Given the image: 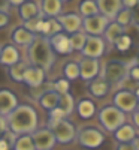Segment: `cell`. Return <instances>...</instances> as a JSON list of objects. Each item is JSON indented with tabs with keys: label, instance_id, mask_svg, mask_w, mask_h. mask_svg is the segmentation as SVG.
Masks as SVG:
<instances>
[{
	"label": "cell",
	"instance_id": "6da1fadb",
	"mask_svg": "<svg viewBox=\"0 0 139 150\" xmlns=\"http://www.w3.org/2000/svg\"><path fill=\"white\" fill-rule=\"evenodd\" d=\"M5 119L8 131L14 135H30L39 128L37 111L30 104H18L17 108L9 112Z\"/></svg>",
	"mask_w": 139,
	"mask_h": 150
},
{
	"label": "cell",
	"instance_id": "7a4b0ae2",
	"mask_svg": "<svg viewBox=\"0 0 139 150\" xmlns=\"http://www.w3.org/2000/svg\"><path fill=\"white\" fill-rule=\"evenodd\" d=\"M27 62L32 66H37L44 71L51 69L55 62V54L53 51L49 39L42 35H36L33 42L27 47Z\"/></svg>",
	"mask_w": 139,
	"mask_h": 150
},
{
	"label": "cell",
	"instance_id": "3957f363",
	"mask_svg": "<svg viewBox=\"0 0 139 150\" xmlns=\"http://www.w3.org/2000/svg\"><path fill=\"white\" fill-rule=\"evenodd\" d=\"M97 117H99V123L106 132L112 134L115 129H118L121 125L126 123V114L121 112L118 108H115L114 105H103L97 111Z\"/></svg>",
	"mask_w": 139,
	"mask_h": 150
},
{
	"label": "cell",
	"instance_id": "277c9868",
	"mask_svg": "<svg viewBox=\"0 0 139 150\" xmlns=\"http://www.w3.org/2000/svg\"><path fill=\"white\" fill-rule=\"evenodd\" d=\"M75 140L81 147L87 150H94L103 146V143L106 141V135L103 131H100L96 126H82L77 129V138Z\"/></svg>",
	"mask_w": 139,
	"mask_h": 150
},
{
	"label": "cell",
	"instance_id": "5b68a950",
	"mask_svg": "<svg viewBox=\"0 0 139 150\" xmlns=\"http://www.w3.org/2000/svg\"><path fill=\"white\" fill-rule=\"evenodd\" d=\"M130 63L121 60H108L100 69V77H102L109 86L117 84L123 80L127 78V71H129Z\"/></svg>",
	"mask_w": 139,
	"mask_h": 150
},
{
	"label": "cell",
	"instance_id": "8992f818",
	"mask_svg": "<svg viewBox=\"0 0 139 150\" xmlns=\"http://www.w3.org/2000/svg\"><path fill=\"white\" fill-rule=\"evenodd\" d=\"M112 105L124 114H132L133 111L138 110L136 96L130 89H118L112 95Z\"/></svg>",
	"mask_w": 139,
	"mask_h": 150
},
{
	"label": "cell",
	"instance_id": "52a82bcc",
	"mask_svg": "<svg viewBox=\"0 0 139 150\" xmlns=\"http://www.w3.org/2000/svg\"><path fill=\"white\" fill-rule=\"evenodd\" d=\"M49 129L53 131L55 143L58 144H70L77 138V128H75L73 122H70L69 119H63L57 122Z\"/></svg>",
	"mask_w": 139,
	"mask_h": 150
},
{
	"label": "cell",
	"instance_id": "ba28073f",
	"mask_svg": "<svg viewBox=\"0 0 139 150\" xmlns=\"http://www.w3.org/2000/svg\"><path fill=\"white\" fill-rule=\"evenodd\" d=\"M106 47L108 45L102 36H87L85 44L79 53L82 57L100 60L106 53Z\"/></svg>",
	"mask_w": 139,
	"mask_h": 150
},
{
	"label": "cell",
	"instance_id": "9c48e42d",
	"mask_svg": "<svg viewBox=\"0 0 139 150\" xmlns=\"http://www.w3.org/2000/svg\"><path fill=\"white\" fill-rule=\"evenodd\" d=\"M30 135H32V140L34 144V150H53L57 144L53 131L46 126L37 128Z\"/></svg>",
	"mask_w": 139,
	"mask_h": 150
},
{
	"label": "cell",
	"instance_id": "30bf717a",
	"mask_svg": "<svg viewBox=\"0 0 139 150\" xmlns=\"http://www.w3.org/2000/svg\"><path fill=\"white\" fill-rule=\"evenodd\" d=\"M109 20L103 15H93V17H88V18H82V32L87 36H102L106 26H108Z\"/></svg>",
	"mask_w": 139,
	"mask_h": 150
},
{
	"label": "cell",
	"instance_id": "8fae6325",
	"mask_svg": "<svg viewBox=\"0 0 139 150\" xmlns=\"http://www.w3.org/2000/svg\"><path fill=\"white\" fill-rule=\"evenodd\" d=\"M63 33L73 35L77 32H81L82 29V18L78 15V12H61L57 17Z\"/></svg>",
	"mask_w": 139,
	"mask_h": 150
},
{
	"label": "cell",
	"instance_id": "7c38bea8",
	"mask_svg": "<svg viewBox=\"0 0 139 150\" xmlns=\"http://www.w3.org/2000/svg\"><path fill=\"white\" fill-rule=\"evenodd\" d=\"M78 66H79V78L85 83L97 78L100 75V60L81 57V60L78 62Z\"/></svg>",
	"mask_w": 139,
	"mask_h": 150
},
{
	"label": "cell",
	"instance_id": "4fadbf2b",
	"mask_svg": "<svg viewBox=\"0 0 139 150\" xmlns=\"http://www.w3.org/2000/svg\"><path fill=\"white\" fill-rule=\"evenodd\" d=\"M46 80V71L37 68V66H32L29 65L24 71V77H22V83L32 87V89H39V87L45 83Z\"/></svg>",
	"mask_w": 139,
	"mask_h": 150
},
{
	"label": "cell",
	"instance_id": "5bb4252c",
	"mask_svg": "<svg viewBox=\"0 0 139 150\" xmlns=\"http://www.w3.org/2000/svg\"><path fill=\"white\" fill-rule=\"evenodd\" d=\"M18 105L17 95L8 87H0V116L6 117Z\"/></svg>",
	"mask_w": 139,
	"mask_h": 150
},
{
	"label": "cell",
	"instance_id": "9a60e30c",
	"mask_svg": "<svg viewBox=\"0 0 139 150\" xmlns=\"http://www.w3.org/2000/svg\"><path fill=\"white\" fill-rule=\"evenodd\" d=\"M49 39V45H51L54 54H60V56H69L73 53V50L69 44V35L66 33H57L51 38H48Z\"/></svg>",
	"mask_w": 139,
	"mask_h": 150
},
{
	"label": "cell",
	"instance_id": "2e32d148",
	"mask_svg": "<svg viewBox=\"0 0 139 150\" xmlns=\"http://www.w3.org/2000/svg\"><path fill=\"white\" fill-rule=\"evenodd\" d=\"M21 60V53L18 47H15L14 44H5L0 45V65L2 66H12L18 63Z\"/></svg>",
	"mask_w": 139,
	"mask_h": 150
},
{
	"label": "cell",
	"instance_id": "e0dca14e",
	"mask_svg": "<svg viewBox=\"0 0 139 150\" xmlns=\"http://www.w3.org/2000/svg\"><path fill=\"white\" fill-rule=\"evenodd\" d=\"M73 111H77L79 119L88 120V119H93L97 114V105L91 98H81V99H78V102L75 104Z\"/></svg>",
	"mask_w": 139,
	"mask_h": 150
},
{
	"label": "cell",
	"instance_id": "ac0fdd59",
	"mask_svg": "<svg viewBox=\"0 0 139 150\" xmlns=\"http://www.w3.org/2000/svg\"><path fill=\"white\" fill-rule=\"evenodd\" d=\"M33 33H30L24 26H17L11 30V44H14L15 47H29L33 39H34Z\"/></svg>",
	"mask_w": 139,
	"mask_h": 150
},
{
	"label": "cell",
	"instance_id": "d6986e66",
	"mask_svg": "<svg viewBox=\"0 0 139 150\" xmlns=\"http://www.w3.org/2000/svg\"><path fill=\"white\" fill-rule=\"evenodd\" d=\"M96 5H97V9H99V14L106 17L109 21H112L115 18L118 11L123 8L121 0H96Z\"/></svg>",
	"mask_w": 139,
	"mask_h": 150
},
{
	"label": "cell",
	"instance_id": "ffe728a7",
	"mask_svg": "<svg viewBox=\"0 0 139 150\" xmlns=\"http://www.w3.org/2000/svg\"><path fill=\"white\" fill-rule=\"evenodd\" d=\"M109 89H111V86L100 77V75L97 78L87 83V92L90 93L91 98H94V99H103L109 93Z\"/></svg>",
	"mask_w": 139,
	"mask_h": 150
},
{
	"label": "cell",
	"instance_id": "44dd1931",
	"mask_svg": "<svg viewBox=\"0 0 139 150\" xmlns=\"http://www.w3.org/2000/svg\"><path fill=\"white\" fill-rule=\"evenodd\" d=\"M37 5L44 18H57L63 12V3L60 0H39Z\"/></svg>",
	"mask_w": 139,
	"mask_h": 150
},
{
	"label": "cell",
	"instance_id": "7402d4cb",
	"mask_svg": "<svg viewBox=\"0 0 139 150\" xmlns=\"http://www.w3.org/2000/svg\"><path fill=\"white\" fill-rule=\"evenodd\" d=\"M138 135V131L133 125L130 123H124L118 129L112 132V137L118 144H126V143H132L135 140V137Z\"/></svg>",
	"mask_w": 139,
	"mask_h": 150
},
{
	"label": "cell",
	"instance_id": "603a6c76",
	"mask_svg": "<svg viewBox=\"0 0 139 150\" xmlns=\"http://www.w3.org/2000/svg\"><path fill=\"white\" fill-rule=\"evenodd\" d=\"M37 102H39V105H41L44 110L51 111V110L57 108V105H58V93L49 87V89L44 90V92L39 95V98H37Z\"/></svg>",
	"mask_w": 139,
	"mask_h": 150
},
{
	"label": "cell",
	"instance_id": "cb8c5ba5",
	"mask_svg": "<svg viewBox=\"0 0 139 150\" xmlns=\"http://www.w3.org/2000/svg\"><path fill=\"white\" fill-rule=\"evenodd\" d=\"M18 15L22 21H29L37 15H41L39 11V5H37L34 0H26L22 5L18 6Z\"/></svg>",
	"mask_w": 139,
	"mask_h": 150
},
{
	"label": "cell",
	"instance_id": "d4e9b609",
	"mask_svg": "<svg viewBox=\"0 0 139 150\" xmlns=\"http://www.w3.org/2000/svg\"><path fill=\"white\" fill-rule=\"evenodd\" d=\"M124 30H126V29H123L121 26H118L115 21H109L108 26H106V29H105V32H103V35H102V38L105 39L106 45H111V47H112L114 42H115L123 33H126Z\"/></svg>",
	"mask_w": 139,
	"mask_h": 150
},
{
	"label": "cell",
	"instance_id": "484cf974",
	"mask_svg": "<svg viewBox=\"0 0 139 150\" xmlns=\"http://www.w3.org/2000/svg\"><path fill=\"white\" fill-rule=\"evenodd\" d=\"M29 66V63L26 60H20L18 63L15 65H12L8 68L6 74H8V77L11 81H14V83H22V77H24V71H26V68Z\"/></svg>",
	"mask_w": 139,
	"mask_h": 150
},
{
	"label": "cell",
	"instance_id": "4316f807",
	"mask_svg": "<svg viewBox=\"0 0 139 150\" xmlns=\"http://www.w3.org/2000/svg\"><path fill=\"white\" fill-rule=\"evenodd\" d=\"M99 14L96 0H79L78 3V15L81 18H88Z\"/></svg>",
	"mask_w": 139,
	"mask_h": 150
},
{
	"label": "cell",
	"instance_id": "83f0119b",
	"mask_svg": "<svg viewBox=\"0 0 139 150\" xmlns=\"http://www.w3.org/2000/svg\"><path fill=\"white\" fill-rule=\"evenodd\" d=\"M60 32H63V30H61V26H60L57 18H45L42 23V29H41L39 35H42L45 38H51Z\"/></svg>",
	"mask_w": 139,
	"mask_h": 150
},
{
	"label": "cell",
	"instance_id": "f1b7e54d",
	"mask_svg": "<svg viewBox=\"0 0 139 150\" xmlns=\"http://www.w3.org/2000/svg\"><path fill=\"white\" fill-rule=\"evenodd\" d=\"M57 107L61 110V112L65 114L66 119L72 114L73 110H75V99H73V96L70 95V92H69V93L58 95V105H57Z\"/></svg>",
	"mask_w": 139,
	"mask_h": 150
},
{
	"label": "cell",
	"instance_id": "f546056e",
	"mask_svg": "<svg viewBox=\"0 0 139 150\" xmlns=\"http://www.w3.org/2000/svg\"><path fill=\"white\" fill-rule=\"evenodd\" d=\"M11 150H34L32 135H17L11 146Z\"/></svg>",
	"mask_w": 139,
	"mask_h": 150
},
{
	"label": "cell",
	"instance_id": "4dcf8cb0",
	"mask_svg": "<svg viewBox=\"0 0 139 150\" xmlns=\"http://www.w3.org/2000/svg\"><path fill=\"white\" fill-rule=\"evenodd\" d=\"M63 77H65L67 81H73L79 78V66L78 62L75 60H69L63 65Z\"/></svg>",
	"mask_w": 139,
	"mask_h": 150
},
{
	"label": "cell",
	"instance_id": "1f68e13d",
	"mask_svg": "<svg viewBox=\"0 0 139 150\" xmlns=\"http://www.w3.org/2000/svg\"><path fill=\"white\" fill-rule=\"evenodd\" d=\"M85 39H87V35L82 30L73 33V35H69V44H70L73 51H81L84 44H85Z\"/></svg>",
	"mask_w": 139,
	"mask_h": 150
},
{
	"label": "cell",
	"instance_id": "d6a6232c",
	"mask_svg": "<svg viewBox=\"0 0 139 150\" xmlns=\"http://www.w3.org/2000/svg\"><path fill=\"white\" fill-rule=\"evenodd\" d=\"M132 44H133L132 38H130L127 33H123L118 39L114 42L112 47H115V50H117V51H120V53H126V51H129V50H130Z\"/></svg>",
	"mask_w": 139,
	"mask_h": 150
},
{
	"label": "cell",
	"instance_id": "836d02e7",
	"mask_svg": "<svg viewBox=\"0 0 139 150\" xmlns=\"http://www.w3.org/2000/svg\"><path fill=\"white\" fill-rule=\"evenodd\" d=\"M112 21H115L118 26H121L123 29H126L127 26H130V24H132V12H130L129 9L121 8V9L118 11V14L115 15V18H114Z\"/></svg>",
	"mask_w": 139,
	"mask_h": 150
},
{
	"label": "cell",
	"instance_id": "e575fe53",
	"mask_svg": "<svg viewBox=\"0 0 139 150\" xmlns=\"http://www.w3.org/2000/svg\"><path fill=\"white\" fill-rule=\"evenodd\" d=\"M44 20H45V18H44L42 15H37V17L29 20V21H24L22 26L26 27L30 33H33V35H39V33H41V29H42V23H44Z\"/></svg>",
	"mask_w": 139,
	"mask_h": 150
},
{
	"label": "cell",
	"instance_id": "d590c367",
	"mask_svg": "<svg viewBox=\"0 0 139 150\" xmlns=\"http://www.w3.org/2000/svg\"><path fill=\"white\" fill-rule=\"evenodd\" d=\"M53 90H55L58 95H63V93H69L70 92V81H67L65 77H60L57 80L53 81Z\"/></svg>",
	"mask_w": 139,
	"mask_h": 150
},
{
	"label": "cell",
	"instance_id": "8d00e7d4",
	"mask_svg": "<svg viewBox=\"0 0 139 150\" xmlns=\"http://www.w3.org/2000/svg\"><path fill=\"white\" fill-rule=\"evenodd\" d=\"M63 119H66L65 117V114L61 112V110L57 107V108H54V110H51V111H48V123H46V128H51L53 125H55L57 122H60V120H63Z\"/></svg>",
	"mask_w": 139,
	"mask_h": 150
},
{
	"label": "cell",
	"instance_id": "74e56055",
	"mask_svg": "<svg viewBox=\"0 0 139 150\" xmlns=\"http://www.w3.org/2000/svg\"><path fill=\"white\" fill-rule=\"evenodd\" d=\"M127 78H130L132 81L139 84V66L135 62H130V66H129V71H127Z\"/></svg>",
	"mask_w": 139,
	"mask_h": 150
},
{
	"label": "cell",
	"instance_id": "f35d334b",
	"mask_svg": "<svg viewBox=\"0 0 139 150\" xmlns=\"http://www.w3.org/2000/svg\"><path fill=\"white\" fill-rule=\"evenodd\" d=\"M130 12H132V24L139 29V2H138V5Z\"/></svg>",
	"mask_w": 139,
	"mask_h": 150
},
{
	"label": "cell",
	"instance_id": "ab89813d",
	"mask_svg": "<svg viewBox=\"0 0 139 150\" xmlns=\"http://www.w3.org/2000/svg\"><path fill=\"white\" fill-rule=\"evenodd\" d=\"M138 2H139V0H121V6H123L124 9L132 11V9L138 5Z\"/></svg>",
	"mask_w": 139,
	"mask_h": 150
},
{
	"label": "cell",
	"instance_id": "60d3db41",
	"mask_svg": "<svg viewBox=\"0 0 139 150\" xmlns=\"http://www.w3.org/2000/svg\"><path fill=\"white\" fill-rule=\"evenodd\" d=\"M9 24V14L8 12H0V29L6 27Z\"/></svg>",
	"mask_w": 139,
	"mask_h": 150
},
{
	"label": "cell",
	"instance_id": "b9f144b4",
	"mask_svg": "<svg viewBox=\"0 0 139 150\" xmlns=\"http://www.w3.org/2000/svg\"><path fill=\"white\" fill-rule=\"evenodd\" d=\"M8 132V126H6V119L3 116H0V138Z\"/></svg>",
	"mask_w": 139,
	"mask_h": 150
},
{
	"label": "cell",
	"instance_id": "7bdbcfd3",
	"mask_svg": "<svg viewBox=\"0 0 139 150\" xmlns=\"http://www.w3.org/2000/svg\"><path fill=\"white\" fill-rule=\"evenodd\" d=\"M132 123H133V126L136 128V131H139V110L132 112Z\"/></svg>",
	"mask_w": 139,
	"mask_h": 150
},
{
	"label": "cell",
	"instance_id": "ee69618b",
	"mask_svg": "<svg viewBox=\"0 0 139 150\" xmlns=\"http://www.w3.org/2000/svg\"><path fill=\"white\" fill-rule=\"evenodd\" d=\"M9 2L8 0H0V12H8L9 14Z\"/></svg>",
	"mask_w": 139,
	"mask_h": 150
},
{
	"label": "cell",
	"instance_id": "f6af8a7d",
	"mask_svg": "<svg viewBox=\"0 0 139 150\" xmlns=\"http://www.w3.org/2000/svg\"><path fill=\"white\" fill-rule=\"evenodd\" d=\"M115 150H135V147L130 143H126V144H117Z\"/></svg>",
	"mask_w": 139,
	"mask_h": 150
},
{
	"label": "cell",
	"instance_id": "bcb514c9",
	"mask_svg": "<svg viewBox=\"0 0 139 150\" xmlns=\"http://www.w3.org/2000/svg\"><path fill=\"white\" fill-rule=\"evenodd\" d=\"M0 150H11V144L3 138V137L0 138Z\"/></svg>",
	"mask_w": 139,
	"mask_h": 150
},
{
	"label": "cell",
	"instance_id": "7dc6e473",
	"mask_svg": "<svg viewBox=\"0 0 139 150\" xmlns=\"http://www.w3.org/2000/svg\"><path fill=\"white\" fill-rule=\"evenodd\" d=\"M9 2V6H20V5H22L24 2H26V0H8Z\"/></svg>",
	"mask_w": 139,
	"mask_h": 150
},
{
	"label": "cell",
	"instance_id": "c3c4849f",
	"mask_svg": "<svg viewBox=\"0 0 139 150\" xmlns=\"http://www.w3.org/2000/svg\"><path fill=\"white\" fill-rule=\"evenodd\" d=\"M130 144H132V146L135 147V150H139V134H138V135L135 137V140H133V141H132Z\"/></svg>",
	"mask_w": 139,
	"mask_h": 150
},
{
	"label": "cell",
	"instance_id": "681fc988",
	"mask_svg": "<svg viewBox=\"0 0 139 150\" xmlns=\"http://www.w3.org/2000/svg\"><path fill=\"white\" fill-rule=\"evenodd\" d=\"M133 62H135V63H136V65L139 66V53H138V56H136V59H135Z\"/></svg>",
	"mask_w": 139,
	"mask_h": 150
},
{
	"label": "cell",
	"instance_id": "f907efd6",
	"mask_svg": "<svg viewBox=\"0 0 139 150\" xmlns=\"http://www.w3.org/2000/svg\"><path fill=\"white\" fill-rule=\"evenodd\" d=\"M61 3H67V2H70V0H60Z\"/></svg>",
	"mask_w": 139,
	"mask_h": 150
}]
</instances>
